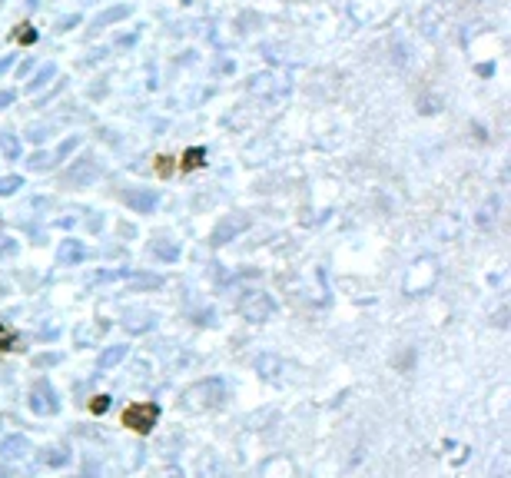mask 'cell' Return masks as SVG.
<instances>
[{
    "mask_svg": "<svg viewBox=\"0 0 511 478\" xmlns=\"http://www.w3.org/2000/svg\"><path fill=\"white\" fill-rule=\"evenodd\" d=\"M223 395H226L223 379H203V382H196L193 389H186L183 405L193 409V412H209V409H219V405H223Z\"/></svg>",
    "mask_w": 511,
    "mask_h": 478,
    "instance_id": "obj_1",
    "label": "cell"
},
{
    "mask_svg": "<svg viewBox=\"0 0 511 478\" xmlns=\"http://www.w3.org/2000/svg\"><path fill=\"white\" fill-rule=\"evenodd\" d=\"M97 176H100V160H93V156H80V160H76V163L64 173V183L70 186V190H76V186H90Z\"/></svg>",
    "mask_w": 511,
    "mask_h": 478,
    "instance_id": "obj_2",
    "label": "cell"
},
{
    "mask_svg": "<svg viewBox=\"0 0 511 478\" xmlns=\"http://www.w3.org/2000/svg\"><path fill=\"white\" fill-rule=\"evenodd\" d=\"M30 409L37 415H54L57 409H60V399H57V392H54V385L50 382H33V389H30Z\"/></svg>",
    "mask_w": 511,
    "mask_h": 478,
    "instance_id": "obj_3",
    "label": "cell"
},
{
    "mask_svg": "<svg viewBox=\"0 0 511 478\" xmlns=\"http://www.w3.org/2000/svg\"><path fill=\"white\" fill-rule=\"evenodd\" d=\"M435 260H428V256H425V260H418L412 266V272H409V279H405V286H409V293L412 296H418V293H425V289H428V286L435 283Z\"/></svg>",
    "mask_w": 511,
    "mask_h": 478,
    "instance_id": "obj_4",
    "label": "cell"
},
{
    "mask_svg": "<svg viewBox=\"0 0 511 478\" xmlns=\"http://www.w3.org/2000/svg\"><path fill=\"white\" fill-rule=\"evenodd\" d=\"M272 313H276L272 296L252 293V296H246V299H242V315H246L249 322H266V319H272Z\"/></svg>",
    "mask_w": 511,
    "mask_h": 478,
    "instance_id": "obj_5",
    "label": "cell"
},
{
    "mask_svg": "<svg viewBox=\"0 0 511 478\" xmlns=\"http://www.w3.org/2000/svg\"><path fill=\"white\" fill-rule=\"evenodd\" d=\"M246 226H249V219L242 216V213H229V216H223V219H219V226L213 229V243H216V246H223V243H229V239L240 236Z\"/></svg>",
    "mask_w": 511,
    "mask_h": 478,
    "instance_id": "obj_6",
    "label": "cell"
},
{
    "mask_svg": "<svg viewBox=\"0 0 511 478\" xmlns=\"http://www.w3.org/2000/svg\"><path fill=\"white\" fill-rule=\"evenodd\" d=\"M160 419V409L153 402H143V405H133L130 412H127V425H130L133 432H150L153 425Z\"/></svg>",
    "mask_w": 511,
    "mask_h": 478,
    "instance_id": "obj_7",
    "label": "cell"
},
{
    "mask_svg": "<svg viewBox=\"0 0 511 478\" xmlns=\"http://www.w3.org/2000/svg\"><path fill=\"white\" fill-rule=\"evenodd\" d=\"M123 203H127L133 213H153L156 203H160V193H156V190H127V193H123Z\"/></svg>",
    "mask_w": 511,
    "mask_h": 478,
    "instance_id": "obj_8",
    "label": "cell"
},
{
    "mask_svg": "<svg viewBox=\"0 0 511 478\" xmlns=\"http://www.w3.org/2000/svg\"><path fill=\"white\" fill-rule=\"evenodd\" d=\"M133 13V7L130 4H120V7H110V11H103L97 17V21H93V27H90V33H100V30H107L110 23H120L123 17H130Z\"/></svg>",
    "mask_w": 511,
    "mask_h": 478,
    "instance_id": "obj_9",
    "label": "cell"
},
{
    "mask_svg": "<svg viewBox=\"0 0 511 478\" xmlns=\"http://www.w3.org/2000/svg\"><path fill=\"white\" fill-rule=\"evenodd\" d=\"M30 452V442L23 438V435H7L4 442H0V455L4 458H23Z\"/></svg>",
    "mask_w": 511,
    "mask_h": 478,
    "instance_id": "obj_10",
    "label": "cell"
},
{
    "mask_svg": "<svg viewBox=\"0 0 511 478\" xmlns=\"http://www.w3.org/2000/svg\"><path fill=\"white\" fill-rule=\"evenodd\" d=\"M153 256L163 262H176L180 260V243L170 236H156V243H153Z\"/></svg>",
    "mask_w": 511,
    "mask_h": 478,
    "instance_id": "obj_11",
    "label": "cell"
},
{
    "mask_svg": "<svg viewBox=\"0 0 511 478\" xmlns=\"http://www.w3.org/2000/svg\"><path fill=\"white\" fill-rule=\"evenodd\" d=\"M83 256H87V250H83L80 239H64V246H60V266H74V262H80Z\"/></svg>",
    "mask_w": 511,
    "mask_h": 478,
    "instance_id": "obj_12",
    "label": "cell"
},
{
    "mask_svg": "<svg viewBox=\"0 0 511 478\" xmlns=\"http://www.w3.org/2000/svg\"><path fill=\"white\" fill-rule=\"evenodd\" d=\"M44 465H50V468H64L66 462H70V448L66 445H50V448H44Z\"/></svg>",
    "mask_w": 511,
    "mask_h": 478,
    "instance_id": "obj_13",
    "label": "cell"
},
{
    "mask_svg": "<svg viewBox=\"0 0 511 478\" xmlns=\"http://www.w3.org/2000/svg\"><path fill=\"white\" fill-rule=\"evenodd\" d=\"M54 74H57V66H54V64H47L44 70H40V74L33 76V83H30V87H27V90H30V93H33V90H44L47 83L54 80Z\"/></svg>",
    "mask_w": 511,
    "mask_h": 478,
    "instance_id": "obj_14",
    "label": "cell"
},
{
    "mask_svg": "<svg viewBox=\"0 0 511 478\" xmlns=\"http://www.w3.org/2000/svg\"><path fill=\"white\" fill-rule=\"evenodd\" d=\"M127 356V346H117V349H107L103 356H100V369H110V366H117L120 358Z\"/></svg>",
    "mask_w": 511,
    "mask_h": 478,
    "instance_id": "obj_15",
    "label": "cell"
},
{
    "mask_svg": "<svg viewBox=\"0 0 511 478\" xmlns=\"http://www.w3.org/2000/svg\"><path fill=\"white\" fill-rule=\"evenodd\" d=\"M160 286H163L160 276H136L133 279V289H160Z\"/></svg>",
    "mask_w": 511,
    "mask_h": 478,
    "instance_id": "obj_16",
    "label": "cell"
},
{
    "mask_svg": "<svg viewBox=\"0 0 511 478\" xmlns=\"http://www.w3.org/2000/svg\"><path fill=\"white\" fill-rule=\"evenodd\" d=\"M20 186H23V180H20V176H7V180H0V196L17 193Z\"/></svg>",
    "mask_w": 511,
    "mask_h": 478,
    "instance_id": "obj_17",
    "label": "cell"
},
{
    "mask_svg": "<svg viewBox=\"0 0 511 478\" xmlns=\"http://www.w3.org/2000/svg\"><path fill=\"white\" fill-rule=\"evenodd\" d=\"M76 146H80V136H70V140H64L60 146H57V160H66V156H70Z\"/></svg>",
    "mask_w": 511,
    "mask_h": 478,
    "instance_id": "obj_18",
    "label": "cell"
},
{
    "mask_svg": "<svg viewBox=\"0 0 511 478\" xmlns=\"http://www.w3.org/2000/svg\"><path fill=\"white\" fill-rule=\"evenodd\" d=\"M27 163H30V170H47V166H50V156H47V153H33Z\"/></svg>",
    "mask_w": 511,
    "mask_h": 478,
    "instance_id": "obj_19",
    "label": "cell"
},
{
    "mask_svg": "<svg viewBox=\"0 0 511 478\" xmlns=\"http://www.w3.org/2000/svg\"><path fill=\"white\" fill-rule=\"evenodd\" d=\"M412 362H415V352L409 349V356H405V352L402 356H395V369H412Z\"/></svg>",
    "mask_w": 511,
    "mask_h": 478,
    "instance_id": "obj_20",
    "label": "cell"
},
{
    "mask_svg": "<svg viewBox=\"0 0 511 478\" xmlns=\"http://www.w3.org/2000/svg\"><path fill=\"white\" fill-rule=\"evenodd\" d=\"M60 362V356H37L33 358V366H40V369H47V366H57Z\"/></svg>",
    "mask_w": 511,
    "mask_h": 478,
    "instance_id": "obj_21",
    "label": "cell"
},
{
    "mask_svg": "<svg viewBox=\"0 0 511 478\" xmlns=\"http://www.w3.org/2000/svg\"><path fill=\"white\" fill-rule=\"evenodd\" d=\"M13 103V90H0V110H7Z\"/></svg>",
    "mask_w": 511,
    "mask_h": 478,
    "instance_id": "obj_22",
    "label": "cell"
},
{
    "mask_svg": "<svg viewBox=\"0 0 511 478\" xmlns=\"http://www.w3.org/2000/svg\"><path fill=\"white\" fill-rule=\"evenodd\" d=\"M4 153L17 156V140H13V136H4Z\"/></svg>",
    "mask_w": 511,
    "mask_h": 478,
    "instance_id": "obj_23",
    "label": "cell"
},
{
    "mask_svg": "<svg viewBox=\"0 0 511 478\" xmlns=\"http://www.w3.org/2000/svg\"><path fill=\"white\" fill-rule=\"evenodd\" d=\"M76 21H80V17H64V21L57 23V30H70V27H74Z\"/></svg>",
    "mask_w": 511,
    "mask_h": 478,
    "instance_id": "obj_24",
    "label": "cell"
},
{
    "mask_svg": "<svg viewBox=\"0 0 511 478\" xmlns=\"http://www.w3.org/2000/svg\"><path fill=\"white\" fill-rule=\"evenodd\" d=\"M11 64H13V57H4V60H0V74H4V70H11Z\"/></svg>",
    "mask_w": 511,
    "mask_h": 478,
    "instance_id": "obj_25",
    "label": "cell"
},
{
    "mask_svg": "<svg viewBox=\"0 0 511 478\" xmlns=\"http://www.w3.org/2000/svg\"><path fill=\"white\" fill-rule=\"evenodd\" d=\"M0 478H11V468L7 465H0Z\"/></svg>",
    "mask_w": 511,
    "mask_h": 478,
    "instance_id": "obj_26",
    "label": "cell"
}]
</instances>
